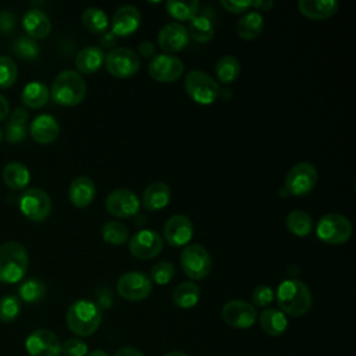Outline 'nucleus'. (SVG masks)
Segmentation results:
<instances>
[{
    "instance_id": "1",
    "label": "nucleus",
    "mask_w": 356,
    "mask_h": 356,
    "mask_svg": "<svg viewBox=\"0 0 356 356\" xmlns=\"http://www.w3.org/2000/svg\"><path fill=\"white\" fill-rule=\"evenodd\" d=\"M280 310L285 316L299 317L309 312L312 306V293L307 285L299 280H285L278 285L274 293Z\"/></svg>"
},
{
    "instance_id": "2",
    "label": "nucleus",
    "mask_w": 356,
    "mask_h": 356,
    "mask_svg": "<svg viewBox=\"0 0 356 356\" xmlns=\"http://www.w3.org/2000/svg\"><path fill=\"white\" fill-rule=\"evenodd\" d=\"M65 323L75 335L89 337L97 331L102 323L100 306L89 299H78L68 307Z\"/></svg>"
},
{
    "instance_id": "3",
    "label": "nucleus",
    "mask_w": 356,
    "mask_h": 356,
    "mask_svg": "<svg viewBox=\"0 0 356 356\" xmlns=\"http://www.w3.org/2000/svg\"><path fill=\"white\" fill-rule=\"evenodd\" d=\"M86 95V82L74 70H64L56 75L50 88L51 99L67 107L79 104Z\"/></svg>"
},
{
    "instance_id": "4",
    "label": "nucleus",
    "mask_w": 356,
    "mask_h": 356,
    "mask_svg": "<svg viewBox=\"0 0 356 356\" xmlns=\"http://www.w3.org/2000/svg\"><path fill=\"white\" fill-rule=\"evenodd\" d=\"M29 266L26 249L15 241H7L0 245V281L15 284L24 278Z\"/></svg>"
},
{
    "instance_id": "5",
    "label": "nucleus",
    "mask_w": 356,
    "mask_h": 356,
    "mask_svg": "<svg viewBox=\"0 0 356 356\" xmlns=\"http://www.w3.org/2000/svg\"><path fill=\"white\" fill-rule=\"evenodd\" d=\"M185 90L188 96L197 104H211L217 100L221 89L218 82L207 72L192 70L185 76Z\"/></svg>"
},
{
    "instance_id": "6",
    "label": "nucleus",
    "mask_w": 356,
    "mask_h": 356,
    "mask_svg": "<svg viewBox=\"0 0 356 356\" xmlns=\"http://www.w3.org/2000/svg\"><path fill=\"white\" fill-rule=\"evenodd\" d=\"M316 235L327 245H341L350 238L352 224L342 214L328 213L318 220Z\"/></svg>"
},
{
    "instance_id": "7",
    "label": "nucleus",
    "mask_w": 356,
    "mask_h": 356,
    "mask_svg": "<svg viewBox=\"0 0 356 356\" xmlns=\"http://www.w3.org/2000/svg\"><path fill=\"white\" fill-rule=\"evenodd\" d=\"M317 170L312 163H296L286 174L284 189L292 196H305L313 191L317 184Z\"/></svg>"
},
{
    "instance_id": "8",
    "label": "nucleus",
    "mask_w": 356,
    "mask_h": 356,
    "mask_svg": "<svg viewBox=\"0 0 356 356\" xmlns=\"http://www.w3.org/2000/svg\"><path fill=\"white\" fill-rule=\"evenodd\" d=\"M104 65L114 78L125 79L135 75L140 67L139 56L128 47H113L104 56Z\"/></svg>"
},
{
    "instance_id": "9",
    "label": "nucleus",
    "mask_w": 356,
    "mask_h": 356,
    "mask_svg": "<svg viewBox=\"0 0 356 356\" xmlns=\"http://www.w3.org/2000/svg\"><path fill=\"white\" fill-rule=\"evenodd\" d=\"M184 273L192 280H203L211 271V257L199 243H191L184 248L179 256Z\"/></svg>"
},
{
    "instance_id": "10",
    "label": "nucleus",
    "mask_w": 356,
    "mask_h": 356,
    "mask_svg": "<svg viewBox=\"0 0 356 356\" xmlns=\"http://www.w3.org/2000/svg\"><path fill=\"white\" fill-rule=\"evenodd\" d=\"M153 289V282L149 275L142 271H129L122 274L117 281V292L121 298L129 302L146 299Z\"/></svg>"
},
{
    "instance_id": "11",
    "label": "nucleus",
    "mask_w": 356,
    "mask_h": 356,
    "mask_svg": "<svg viewBox=\"0 0 356 356\" xmlns=\"http://www.w3.org/2000/svg\"><path fill=\"white\" fill-rule=\"evenodd\" d=\"M19 210L31 221H43L51 211V199L40 188H29L19 197Z\"/></svg>"
},
{
    "instance_id": "12",
    "label": "nucleus",
    "mask_w": 356,
    "mask_h": 356,
    "mask_svg": "<svg viewBox=\"0 0 356 356\" xmlns=\"http://www.w3.org/2000/svg\"><path fill=\"white\" fill-rule=\"evenodd\" d=\"M221 318L222 321L238 330H246L250 328L257 318L256 307L245 300H229L227 302L221 309Z\"/></svg>"
},
{
    "instance_id": "13",
    "label": "nucleus",
    "mask_w": 356,
    "mask_h": 356,
    "mask_svg": "<svg viewBox=\"0 0 356 356\" xmlns=\"http://www.w3.org/2000/svg\"><path fill=\"white\" fill-rule=\"evenodd\" d=\"M25 349L29 356H61V342L47 328L32 331L25 339Z\"/></svg>"
},
{
    "instance_id": "14",
    "label": "nucleus",
    "mask_w": 356,
    "mask_h": 356,
    "mask_svg": "<svg viewBox=\"0 0 356 356\" xmlns=\"http://www.w3.org/2000/svg\"><path fill=\"white\" fill-rule=\"evenodd\" d=\"M106 210L117 218H129L139 211L140 202L131 189L118 188L110 192L106 197Z\"/></svg>"
},
{
    "instance_id": "15",
    "label": "nucleus",
    "mask_w": 356,
    "mask_h": 356,
    "mask_svg": "<svg viewBox=\"0 0 356 356\" xmlns=\"http://www.w3.org/2000/svg\"><path fill=\"white\" fill-rule=\"evenodd\" d=\"M150 76L157 82H174L184 72V63L171 54H156L147 65Z\"/></svg>"
},
{
    "instance_id": "16",
    "label": "nucleus",
    "mask_w": 356,
    "mask_h": 356,
    "mask_svg": "<svg viewBox=\"0 0 356 356\" xmlns=\"http://www.w3.org/2000/svg\"><path fill=\"white\" fill-rule=\"evenodd\" d=\"M129 252L139 260H150L163 249L160 234L153 229H140L129 239Z\"/></svg>"
},
{
    "instance_id": "17",
    "label": "nucleus",
    "mask_w": 356,
    "mask_h": 356,
    "mask_svg": "<svg viewBox=\"0 0 356 356\" xmlns=\"http://www.w3.org/2000/svg\"><path fill=\"white\" fill-rule=\"evenodd\" d=\"M163 235L170 246H185L192 239L193 224L189 217L184 214H174L165 221L163 227Z\"/></svg>"
},
{
    "instance_id": "18",
    "label": "nucleus",
    "mask_w": 356,
    "mask_h": 356,
    "mask_svg": "<svg viewBox=\"0 0 356 356\" xmlns=\"http://www.w3.org/2000/svg\"><path fill=\"white\" fill-rule=\"evenodd\" d=\"M157 43L160 49L165 51V54L184 50L189 43V33L186 26L179 22H170L164 25L157 35Z\"/></svg>"
},
{
    "instance_id": "19",
    "label": "nucleus",
    "mask_w": 356,
    "mask_h": 356,
    "mask_svg": "<svg viewBox=\"0 0 356 356\" xmlns=\"http://www.w3.org/2000/svg\"><path fill=\"white\" fill-rule=\"evenodd\" d=\"M140 24V11L138 7L125 4L115 10L111 19V32L118 36L132 35Z\"/></svg>"
},
{
    "instance_id": "20",
    "label": "nucleus",
    "mask_w": 356,
    "mask_h": 356,
    "mask_svg": "<svg viewBox=\"0 0 356 356\" xmlns=\"http://www.w3.org/2000/svg\"><path fill=\"white\" fill-rule=\"evenodd\" d=\"M29 134L39 143H51L58 138L60 134L58 121L50 114H39L31 122Z\"/></svg>"
},
{
    "instance_id": "21",
    "label": "nucleus",
    "mask_w": 356,
    "mask_h": 356,
    "mask_svg": "<svg viewBox=\"0 0 356 356\" xmlns=\"http://www.w3.org/2000/svg\"><path fill=\"white\" fill-rule=\"evenodd\" d=\"M22 25L32 39H44L51 31L50 18L39 8H29L22 17Z\"/></svg>"
},
{
    "instance_id": "22",
    "label": "nucleus",
    "mask_w": 356,
    "mask_h": 356,
    "mask_svg": "<svg viewBox=\"0 0 356 356\" xmlns=\"http://www.w3.org/2000/svg\"><path fill=\"white\" fill-rule=\"evenodd\" d=\"M96 195V188L93 181L86 175H79L72 179L68 188V199L75 207L89 206Z\"/></svg>"
},
{
    "instance_id": "23",
    "label": "nucleus",
    "mask_w": 356,
    "mask_h": 356,
    "mask_svg": "<svg viewBox=\"0 0 356 356\" xmlns=\"http://www.w3.org/2000/svg\"><path fill=\"white\" fill-rule=\"evenodd\" d=\"M171 199V189L164 182H152L142 195V204L147 211H159L164 209Z\"/></svg>"
},
{
    "instance_id": "24",
    "label": "nucleus",
    "mask_w": 356,
    "mask_h": 356,
    "mask_svg": "<svg viewBox=\"0 0 356 356\" xmlns=\"http://www.w3.org/2000/svg\"><path fill=\"white\" fill-rule=\"evenodd\" d=\"M298 8L302 15L318 21L332 17L338 10V3L335 0H299Z\"/></svg>"
},
{
    "instance_id": "25",
    "label": "nucleus",
    "mask_w": 356,
    "mask_h": 356,
    "mask_svg": "<svg viewBox=\"0 0 356 356\" xmlns=\"http://www.w3.org/2000/svg\"><path fill=\"white\" fill-rule=\"evenodd\" d=\"M104 56L106 54L100 46H86L78 51L75 67L82 74H93L104 63Z\"/></svg>"
},
{
    "instance_id": "26",
    "label": "nucleus",
    "mask_w": 356,
    "mask_h": 356,
    "mask_svg": "<svg viewBox=\"0 0 356 356\" xmlns=\"http://www.w3.org/2000/svg\"><path fill=\"white\" fill-rule=\"evenodd\" d=\"M259 324L264 334L270 337H280L288 327L286 316L278 309H264L259 316Z\"/></svg>"
},
{
    "instance_id": "27",
    "label": "nucleus",
    "mask_w": 356,
    "mask_h": 356,
    "mask_svg": "<svg viewBox=\"0 0 356 356\" xmlns=\"http://www.w3.org/2000/svg\"><path fill=\"white\" fill-rule=\"evenodd\" d=\"M171 299L175 306L181 309H191L196 306L200 299V288L192 281H184L172 289Z\"/></svg>"
},
{
    "instance_id": "28",
    "label": "nucleus",
    "mask_w": 356,
    "mask_h": 356,
    "mask_svg": "<svg viewBox=\"0 0 356 356\" xmlns=\"http://www.w3.org/2000/svg\"><path fill=\"white\" fill-rule=\"evenodd\" d=\"M28 118H29V114L25 108L22 107L14 108L6 125V138L8 142L19 143L25 139Z\"/></svg>"
},
{
    "instance_id": "29",
    "label": "nucleus",
    "mask_w": 356,
    "mask_h": 356,
    "mask_svg": "<svg viewBox=\"0 0 356 356\" xmlns=\"http://www.w3.org/2000/svg\"><path fill=\"white\" fill-rule=\"evenodd\" d=\"M1 177L4 184L11 189H22L31 179L29 170L19 161H10L3 167Z\"/></svg>"
},
{
    "instance_id": "30",
    "label": "nucleus",
    "mask_w": 356,
    "mask_h": 356,
    "mask_svg": "<svg viewBox=\"0 0 356 356\" xmlns=\"http://www.w3.org/2000/svg\"><path fill=\"white\" fill-rule=\"evenodd\" d=\"M264 19L257 11L246 13L236 24V33L245 40H253L263 32Z\"/></svg>"
},
{
    "instance_id": "31",
    "label": "nucleus",
    "mask_w": 356,
    "mask_h": 356,
    "mask_svg": "<svg viewBox=\"0 0 356 356\" xmlns=\"http://www.w3.org/2000/svg\"><path fill=\"white\" fill-rule=\"evenodd\" d=\"M49 96H50V89L43 82L32 81L24 86L21 93V100L26 107L39 108L47 103Z\"/></svg>"
},
{
    "instance_id": "32",
    "label": "nucleus",
    "mask_w": 356,
    "mask_h": 356,
    "mask_svg": "<svg viewBox=\"0 0 356 356\" xmlns=\"http://www.w3.org/2000/svg\"><path fill=\"white\" fill-rule=\"evenodd\" d=\"M285 225L286 229L295 236L305 238L313 229V220L303 210H292L285 218Z\"/></svg>"
},
{
    "instance_id": "33",
    "label": "nucleus",
    "mask_w": 356,
    "mask_h": 356,
    "mask_svg": "<svg viewBox=\"0 0 356 356\" xmlns=\"http://www.w3.org/2000/svg\"><path fill=\"white\" fill-rule=\"evenodd\" d=\"M82 24L89 32L103 35L108 28V17L102 8L88 7L82 13Z\"/></svg>"
},
{
    "instance_id": "34",
    "label": "nucleus",
    "mask_w": 356,
    "mask_h": 356,
    "mask_svg": "<svg viewBox=\"0 0 356 356\" xmlns=\"http://www.w3.org/2000/svg\"><path fill=\"white\" fill-rule=\"evenodd\" d=\"M216 76L221 83H231L234 82L241 74V64L235 56L227 54L222 56L216 63Z\"/></svg>"
},
{
    "instance_id": "35",
    "label": "nucleus",
    "mask_w": 356,
    "mask_h": 356,
    "mask_svg": "<svg viewBox=\"0 0 356 356\" xmlns=\"http://www.w3.org/2000/svg\"><path fill=\"white\" fill-rule=\"evenodd\" d=\"M188 33L192 39L200 43H207L214 36V25L211 19L206 15H196L191 19Z\"/></svg>"
},
{
    "instance_id": "36",
    "label": "nucleus",
    "mask_w": 356,
    "mask_h": 356,
    "mask_svg": "<svg viewBox=\"0 0 356 356\" xmlns=\"http://www.w3.org/2000/svg\"><path fill=\"white\" fill-rule=\"evenodd\" d=\"M199 6L200 4L197 0H189V1L168 0L165 3V10L172 18L178 21H191L197 15Z\"/></svg>"
},
{
    "instance_id": "37",
    "label": "nucleus",
    "mask_w": 356,
    "mask_h": 356,
    "mask_svg": "<svg viewBox=\"0 0 356 356\" xmlns=\"http://www.w3.org/2000/svg\"><path fill=\"white\" fill-rule=\"evenodd\" d=\"M102 236L104 242L118 246L128 241L129 232L122 222L113 220V221L104 222V225L102 227Z\"/></svg>"
},
{
    "instance_id": "38",
    "label": "nucleus",
    "mask_w": 356,
    "mask_h": 356,
    "mask_svg": "<svg viewBox=\"0 0 356 356\" xmlns=\"http://www.w3.org/2000/svg\"><path fill=\"white\" fill-rule=\"evenodd\" d=\"M44 293H46V286L38 278H28L18 288L19 298L26 303H35L40 300L44 296Z\"/></svg>"
},
{
    "instance_id": "39",
    "label": "nucleus",
    "mask_w": 356,
    "mask_h": 356,
    "mask_svg": "<svg viewBox=\"0 0 356 356\" xmlns=\"http://www.w3.org/2000/svg\"><path fill=\"white\" fill-rule=\"evenodd\" d=\"M13 51L24 60H35L40 53V47L35 39L29 36H19L13 44Z\"/></svg>"
},
{
    "instance_id": "40",
    "label": "nucleus",
    "mask_w": 356,
    "mask_h": 356,
    "mask_svg": "<svg viewBox=\"0 0 356 356\" xmlns=\"http://www.w3.org/2000/svg\"><path fill=\"white\" fill-rule=\"evenodd\" d=\"M21 312L19 298L15 295H4L0 298V321L11 323L14 321Z\"/></svg>"
},
{
    "instance_id": "41",
    "label": "nucleus",
    "mask_w": 356,
    "mask_h": 356,
    "mask_svg": "<svg viewBox=\"0 0 356 356\" xmlns=\"http://www.w3.org/2000/svg\"><path fill=\"white\" fill-rule=\"evenodd\" d=\"M18 68L10 56H0V88H10L15 83Z\"/></svg>"
},
{
    "instance_id": "42",
    "label": "nucleus",
    "mask_w": 356,
    "mask_h": 356,
    "mask_svg": "<svg viewBox=\"0 0 356 356\" xmlns=\"http://www.w3.org/2000/svg\"><path fill=\"white\" fill-rule=\"evenodd\" d=\"M175 275V267L170 261H159L150 270V280L157 285L168 284Z\"/></svg>"
},
{
    "instance_id": "43",
    "label": "nucleus",
    "mask_w": 356,
    "mask_h": 356,
    "mask_svg": "<svg viewBox=\"0 0 356 356\" xmlns=\"http://www.w3.org/2000/svg\"><path fill=\"white\" fill-rule=\"evenodd\" d=\"M88 353V345L79 338H70L61 343L63 356H86Z\"/></svg>"
},
{
    "instance_id": "44",
    "label": "nucleus",
    "mask_w": 356,
    "mask_h": 356,
    "mask_svg": "<svg viewBox=\"0 0 356 356\" xmlns=\"http://www.w3.org/2000/svg\"><path fill=\"white\" fill-rule=\"evenodd\" d=\"M274 300V291L268 285H259L252 293V305L254 307H266Z\"/></svg>"
},
{
    "instance_id": "45",
    "label": "nucleus",
    "mask_w": 356,
    "mask_h": 356,
    "mask_svg": "<svg viewBox=\"0 0 356 356\" xmlns=\"http://www.w3.org/2000/svg\"><path fill=\"white\" fill-rule=\"evenodd\" d=\"M222 8L232 14H241L252 7V0H221Z\"/></svg>"
},
{
    "instance_id": "46",
    "label": "nucleus",
    "mask_w": 356,
    "mask_h": 356,
    "mask_svg": "<svg viewBox=\"0 0 356 356\" xmlns=\"http://www.w3.org/2000/svg\"><path fill=\"white\" fill-rule=\"evenodd\" d=\"M15 15L8 11V10H1L0 11V31L6 35L11 33L15 28Z\"/></svg>"
},
{
    "instance_id": "47",
    "label": "nucleus",
    "mask_w": 356,
    "mask_h": 356,
    "mask_svg": "<svg viewBox=\"0 0 356 356\" xmlns=\"http://www.w3.org/2000/svg\"><path fill=\"white\" fill-rule=\"evenodd\" d=\"M138 50H139V54L142 57H153V56H156V46L150 40L140 42Z\"/></svg>"
},
{
    "instance_id": "48",
    "label": "nucleus",
    "mask_w": 356,
    "mask_h": 356,
    "mask_svg": "<svg viewBox=\"0 0 356 356\" xmlns=\"http://www.w3.org/2000/svg\"><path fill=\"white\" fill-rule=\"evenodd\" d=\"M99 43L102 44V47H113L117 43V36L111 31H107L103 35H100Z\"/></svg>"
},
{
    "instance_id": "49",
    "label": "nucleus",
    "mask_w": 356,
    "mask_h": 356,
    "mask_svg": "<svg viewBox=\"0 0 356 356\" xmlns=\"http://www.w3.org/2000/svg\"><path fill=\"white\" fill-rule=\"evenodd\" d=\"M114 356H145V355L138 348L128 345V346H122V348L117 349Z\"/></svg>"
},
{
    "instance_id": "50",
    "label": "nucleus",
    "mask_w": 356,
    "mask_h": 356,
    "mask_svg": "<svg viewBox=\"0 0 356 356\" xmlns=\"http://www.w3.org/2000/svg\"><path fill=\"white\" fill-rule=\"evenodd\" d=\"M252 7L256 8V11H270L274 7V1L271 0H256L252 1Z\"/></svg>"
},
{
    "instance_id": "51",
    "label": "nucleus",
    "mask_w": 356,
    "mask_h": 356,
    "mask_svg": "<svg viewBox=\"0 0 356 356\" xmlns=\"http://www.w3.org/2000/svg\"><path fill=\"white\" fill-rule=\"evenodd\" d=\"M8 111H10V103L7 97L0 93V121L8 115Z\"/></svg>"
},
{
    "instance_id": "52",
    "label": "nucleus",
    "mask_w": 356,
    "mask_h": 356,
    "mask_svg": "<svg viewBox=\"0 0 356 356\" xmlns=\"http://www.w3.org/2000/svg\"><path fill=\"white\" fill-rule=\"evenodd\" d=\"M86 356H108V355L104 350H102V349H96V350L89 352Z\"/></svg>"
},
{
    "instance_id": "53",
    "label": "nucleus",
    "mask_w": 356,
    "mask_h": 356,
    "mask_svg": "<svg viewBox=\"0 0 356 356\" xmlns=\"http://www.w3.org/2000/svg\"><path fill=\"white\" fill-rule=\"evenodd\" d=\"M163 356H188L185 352H181V350H172V352H168Z\"/></svg>"
},
{
    "instance_id": "54",
    "label": "nucleus",
    "mask_w": 356,
    "mask_h": 356,
    "mask_svg": "<svg viewBox=\"0 0 356 356\" xmlns=\"http://www.w3.org/2000/svg\"><path fill=\"white\" fill-rule=\"evenodd\" d=\"M1 139H3V131H1V128H0V142H1Z\"/></svg>"
}]
</instances>
